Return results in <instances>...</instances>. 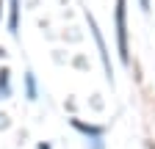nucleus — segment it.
<instances>
[{
    "label": "nucleus",
    "mask_w": 155,
    "mask_h": 149,
    "mask_svg": "<svg viewBox=\"0 0 155 149\" xmlns=\"http://www.w3.org/2000/svg\"><path fill=\"white\" fill-rule=\"evenodd\" d=\"M147 149H155V146H152V144H150V146H147Z\"/></svg>",
    "instance_id": "nucleus-9"
},
{
    "label": "nucleus",
    "mask_w": 155,
    "mask_h": 149,
    "mask_svg": "<svg viewBox=\"0 0 155 149\" xmlns=\"http://www.w3.org/2000/svg\"><path fill=\"white\" fill-rule=\"evenodd\" d=\"M8 94H11V72L8 66H3L0 69V100H8Z\"/></svg>",
    "instance_id": "nucleus-5"
},
{
    "label": "nucleus",
    "mask_w": 155,
    "mask_h": 149,
    "mask_svg": "<svg viewBox=\"0 0 155 149\" xmlns=\"http://www.w3.org/2000/svg\"><path fill=\"white\" fill-rule=\"evenodd\" d=\"M114 25H116V47L125 66H130V44H127V0H116L114 8Z\"/></svg>",
    "instance_id": "nucleus-1"
},
{
    "label": "nucleus",
    "mask_w": 155,
    "mask_h": 149,
    "mask_svg": "<svg viewBox=\"0 0 155 149\" xmlns=\"http://www.w3.org/2000/svg\"><path fill=\"white\" fill-rule=\"evenodd\" d=\"M139 6H141L144 14H150V0H139Z\"/></svg>",
    "instance_id": "nucleus-7"
},
{
    "label": "nucleus",
    "mask_w": 155,
    "mask_h": 149,
    "mask_svg": "<svg viewBox=\"0 0 155 149\" xmlns=\"http://www.w3.org/2000/svg\"><path fill=\"white\" fill-rule=\"evenodd\" d=\"M86 22H89V30H91V36H94V44H97V50H100V61H103V69H105V78H108V83H114L111 55H108V47H105V39H103L100 28H97V20H94V14H89V11H86Z\"/></svg>",
    "instance_id": "nucleus-2"
},
{
    "label": "nucleus",
    "mask_w": 155,
    "mask_h": 149,
    "mask_svg": "<svg viewBox=\"0 0 155 149\" xmlns=\"http://www.w3.org/2000/svg\"><path fill=\"white\" fill-rule=\"evenodd\" d=\"M25 91H28V100H39V88H36L33 72H25Z\"/></svg>",
    "instance_id": "nucleus-6"
},
{
    "label": "nucleus",
    "mask_w": 155,
    "mask_h": 149,
    "mask_svg": "<svg viewBox=\"0 0 155 149\" xmlns=\"http://www.w3.org/2000/svg\"><path fill=\"white\" fill-rule=\"evenodd\" d=\"M69 124L78 130V133H83L86 138H91V141H97V138L105 135V127H103V124H86V122H81V119H69Z\"/></svg>",
    "instance_id": "nucleus-3"
},
{
    "label": "nucleus",
    "mask_w": 155,
    "mask_h": 149,
    "mask_svg": "<svg viewBox=\"0 0 155 149\" xmlns=\"http://www.w3.org/2000/svg\"><path fill=\"white\" fill-rule=\"evenodd\" d=\"M11 3V11H8V30H11V36H17L19 33V0H8Z\"/></svg>",
    "instance_id": "nucleus-4"
},
{
    "label": "nucleus",
    "mask_w": 155,
    "mask_h": 149,
    "mask_svg": "<svg viewBox=\"0 0 155 149\" xmlns=\"http://www.w3.org/2000/svg\"><path fill=\"white\" fill-rule=\"evenodd\" d=\"M39 149H50V144H39Z\"/></svg>",
    "instance_id": "nucleus-8"
},
{
    "label": "nucleus",
    "mask_w": 155,
    "mask_h": 149,
    "mask_svg": "<svg viewBox=\"0 0 155 149\" xmlns=\"http://www.w3.org/2000/svg\"><path fill=\"white\" fill-rule=\"evenodd\" d=\"M0 8H3V3H0Z\"/></svg>",
    "instance_id": "nucleus-10"
}]
</instances>
